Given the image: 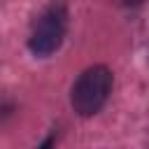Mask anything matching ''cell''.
Wrapping results in <instances>:
<instances>
[{
	"label": "cell",
	"mask_w": 149,
	"mask_h": 149,
	"mask_svg": "<svg viewBox=\"0 0 149 149\" xmlns=\"http://www.w3.org/2000/svg\"><path fill=\"white\" fill-rule=\"evenodd\" d=\"M112 86H114V77H112V70L107 65H91V68H86L77 77V81L72 84V91H70L72 109L79 116L98 114L105 107V102L109 100Z\"/></svg>",
	"instance_id": "1"
},
{
	"label": "cell",
	"mask_w": 149,
	"mask_h": 149,
	"mask_svg": "<svg viewBox=\"0 0 149 149\" xmlns=\"http://www.w3.org/2000/svg\"><path fill=\"white\" fill-rule=\"evenodd\" d=\"M68 5L61 0H54L35 21L30 37H28V49L40 56L47 58L51 54H56L65 40L68 33Z\"/></svg>",
	"instance_id": "2"
},
{
	"label": "cell",
	"mask_w": 149,
	"mask_h": 149,
	"mask_svg": "<svg viewBox=\"0 0 149 149\" xmlns=\"http://www.w3.org/2000/svg\"><path fill=\"white\" fill-rule=\"evenodd\" d=\"M119 5H123V7H137V5H142V2H147V0H116Z\"/></svg>",
	"instance_id": "3"
}]
</instances>
